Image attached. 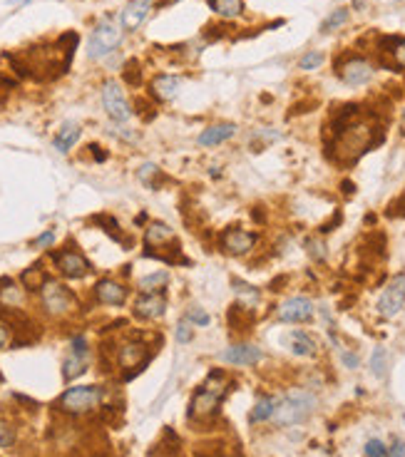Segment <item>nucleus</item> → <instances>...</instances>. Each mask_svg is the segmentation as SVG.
<instances>
[{
	"label": "nucleus",
	"instance_id": "nucleus-44",
	"mask_svg": "<svg viewBox=\"0 0 405 457\" xmlns=\"http://www.w3.org/2000/svg\"><path fill=\"white\" fill-rule=\"evenodd\" d=\"M13 445H15L13 427H0V447H13Z\"/></svg>",
	"mask_w": 405,
	"mask_h": 457
},
{
	"label": "nucleus",
	"instance_id": "nucleus-22",
	"mask_svg": "<svg viewBox=\"0 0 405 457\" xmlns=\"http://www.w3.org/2000/svg\"><path fill=\"white\" fill-rule=\"evenodd\" d=\"M82 130H80V124L75 122H65L63 127H60V132H57L55 137H52V147L57 149V152H63V155H68L70 149L75 147L77 139H80Z\"/></svg>",
	"mask_w": 405,
	"mask_h": 457
},
{
	"label": "nucleus",
	"instance_id": "nucleus-7",
	"mask_svg": "<svg viewBox=\"0 0 405 457\" xmlns=\"http://www.w3.org/2000/svg\"><path fill=\"white\" fill-rule=\"evenodd\" d=\"M375 309H378V315H383V318H395L405 309V273H395L388 281Z\"/></svg>",
	"mask_w": 405,
	"mask_h": 457
},
{
	"label": "nucleus",
	"instance_id": "nucleus-15",
	"mask_svg": "<svg viewBox=\"0 0 405 457\" xmlns=\"http://www.w3.org/2000/svg\"><path fill=\"white\" fill-rule=\"evenodd\" d=\"M150 8H152V0H132V3H127V6L122 8V12H119L122 30H127V32L137 30L139 25L147 20V15H150Z\"/></svg>",
	"mask_w": 405,
	"mask_h": 457
},
{
	"label": "nucleus",
	"instance_id": "nucleus-11",
	"mask_svg": "<svg viewBox=\"0 0 405 457\" xmlns=\"http://www.w3.org/2000/svg\"><path fill=\"white\" fill-rule=\"evenodd\" d=\"M313 313H316V306L306 296H291L279 306V321L284 323H308Z\"/></svg>",
	"mask_w": 405,
	"mask_h": 457
},
{
	"label": "nucleus",
	"instance_id": "nucleus-35",
	"mask_svg": "<svg viewBox=\"0 0 405 457\" xmlns=\"http://www.w3.org/2000/svg\"><path fill=\"white\" fill-rule=\"evenodd\" d=\"M92 222H95V224H102V226H105V231H107L110 236H112L115 241L125 244V236H122V231H119V224L115 222L112 217H107V214H100V217H95Z\"/></svg>",
	"mask_w": 405,
	"mask_h": 457
},
{
	"label": "nucleus",
	"instance_id": "nucleus-31",
	"mask_svg": "<svg viewBox=\"0 0 405 457\" xmlns=\"http://www.w3.org/2000/svg\"><path fill=\"white\" fill-rule=\"evenodd\" d=\"M137 179L142 182V184H147L150 189H157L159 186V182H162V172H159V167L157 164H142V167L137 169Z\"/></svg>",
	"mask_w": 405,
	"mask_h": 457
},
{
	"label": "nucleus",
	"instance_id": "nucleus-29",
	"mask_svg": "<svg viewBox=\"0 0 405 457\" xmlns=\"http://www.w3.org/2000/svg\"><path fill=\"white\" fill-rule=\"evenodd\" d=\"M391 48L383 50L391 55V65L395 70H405V37H386Z\"/></svg>",
	"mask_w": 405,
	"mask_h": 457
},
{
	"label": "nucleus",
	"instance_id": "nucleus-24",
	"mask_svg": "<svg viewBox=\"0 0 405 457\" xmlns=\"http://www.w3.org/2000/svg\"><path fill=\"white\" fill-rule=\"evenodd\" d=\"M209 8L221 20H237L244 15V0H209Z\"/></svg>",
	"mask_w": 405,
	"mask_h": 457
},
{
	"label": "nucleus",
	"instance_id": "nucleus-16",
	"mask_svg": "<svg viewBox=\"0 0 405 457\" xmlns=\"http://www.w3.org/2000/svg\"><path fill=\"white\" fill-rule=\"evenodd\" d=\"M147 346L144 343H139V340H127V343H122V346L117 348V363L122 365V368H142L147 365Z\"/></svg>",
	"mask_w": 405,
	"mask_h": 457
},
{
	"label": "nucleus",
	"instance_id": "nucleus-12",
	"mask_svg": "<svg viewBox=\"0 0 405 457\" xmlns=\"http://www.w3.org/2000/svg\"><path fill=\"white\" fill-rule=\"evenodd\" d=\"M264 358V353L254 343H231L229 348L221 351V360L226 365H237V368H251V365H259Z\"/></svg>",
	"mask_w": 405,
	"mask_h": 457
},
{
	"label": "nucleus",
	"instance_id": "nucleus-43",
	"mask_svg": "<svg viewBox=\"0 0 405 457\" xmlns=\"http://www.w3.org/2000/svg\"><path fill=\"white\" fill-rule=\"evenodd\" d=\"M386 457H405V443L400 438H393L391 447H388Z\"/></svg>",
	"mask_w": 405,
	"mask_h": 457
},
{
	"label": "nucleus",
	"instance_id": "nucleus-38",
	"mask_svg": "<svg viewBox=\"0 0 405 457\" xmlns=\"http://www.w3.org/2000/svg\"><path fill=\"white\" fill-rule=\"evenodd\" d=\"M366 457H386V452H388V447H386V443L383 440H378V438H373V440H368L366 443Z\"/></svg>",
	"mask_w": 405,
	"mask_h": 457
},
{
	"label": "nucleus",
	"instance_id": "nucleus-3",
	"mask_svg": "<svg viewBox=\"0 0 405 457\" xmlns=\"http://www.w3.org/2000/svg\"><path fill=\"white\" fill-rule=\"evenodd\" d=\"M122 43V25L115 23V18L105 15L100 23L95 25L92 35H90V43H88V57L90 60H102L107 57L110 52L119 48Z\"/></svg>",
	"mask_w": 405,
	"mask_h": 457
},
{
	"label": "nucleus",
	"instance_id": "nucleus-8",
	"mask_svg": "<svg viewBox=\"0 0 405 457\" xmlns=\"http://www.w3.org/2000/svg\"><path fill=\"white\" fill-rule=\"evenodd\" d=\"M102 107L112 122H127L132 117V107L125 97V90L115 80H107L102 85Z\"/></svg>",
	"mask_w": 405,
	"mask_h": 457
},
{
	"label": "nucleus",
	"instance_id": "nucleus-23",
	"mask_svg": "<svg viewBox=\"0 0 405 457\" xmlns=\"http://www.w3.org/2000/svg\"><path fill=\"white\" fill-rule=\"evenodd\" d=\"M175 239V228L167 226L164 222H152L144 231V244L152 249H159V246H167V241Z\"/></svg>",
	"mask_w": 405,
	"mask_h": 457
},
{
	"label": "nucleus",
	"instance_id": "nucleus-14",
	"mask_svg": "<svg viewBox=\"0 0 405 457\" xmlns=\"http://www.w3.org/2000/svg\"><path fill=\"white\" fill-rule=\"evenodd\" d=\"M167 313V296L162 293H142L135 301V315L144 318V321H157Z\"/></svg>",
	"mask_w": 405,
	"mask_h": 457
},
{
	"label": "nucleus",
	"instance_id": "nucleus-37",
	"mask_svg": "<svg viewBox=\"0 0 405 457\" xmlns=\"http://www.w3.org/2000/svg\"><path fill=\"white\" fill-rule=\"evenodd\" d=\"M175 338H177V343H192V340H194V328H192V323H189L187 318L177 323Z\"/></svg>",
	"mask_w": 405,
	"mask_h": 457
},
{
	"label": "nucleus",
	"instance_id": "nucleus-48",
	"mask_svg": "<svg viewBox=\"0 0 405 457\" xmlns=\"http://www.w3.org/2000/svg\"><path fill=\"white\" fill-rule=\"evenodd\" d=\"M30 0H8V6H28Z\"/></svg>",
	"mask_w": 405,
	"mask_h": 457
},
{
	"label": "nucleus",
	"instance_id": "nucleus-30",
	"mask_svg": "<svg viewBox=\"0 0 405 457\" xmlns=\"http://www.w3.org/2000/svg\"><path fill=\"white\" fill-rule=\"evenodd\" d=\"M20 278H23V284H26L28 291H40L45 286V281H48V276H45V271L40 269V264L30 266Z\"/></svg>",
	"mask_w": 405,
	"mask_h": 457
},
{
	"label": "nucleus",
	"instance_id": "nucleus-27",
	"mask_svg": "<svg viewBox=\"0 0 405 457\" xmlns=\"http://www.w3.org/2000/svg\"><path fill=\"white\" fill-rule=\"evenodd\" d=\"M274 408H276V398H271V396H259L256 405L251 408L249 420L254 422V425H256V422L271 420V415H274Z\"/></svg>",
	"mask_w": 405,
	"mask_h": 457
},
{
	"label": "nucleus",
	"instance_id": "nucleus-36",
	"mask_svg": "<svg viewBox=\"0 0 405 457\" xmlns=\"http://www.w3.org/2000/svg\"><path fill=\"white\" fill-rule=\"evenodd\" d=\"M306 251H308V256H311L313 261H318V264H324L326 256H328L324 239H308L306 241Z\"/></svg>",
	"mask_w": 405,
	"mask_h": 457
},
{
	"label": "nucleus",
	"instance_id": "nucleus-45",
	"mask_svg": "<svg viewBox=\"0 0 405 457\" xmlns=\"http://www.w3.org/2000/svg\"><path fill=\"white\" fill-rule=\"evenodd\" d=\"M52 241H55V231H52V228H50V231H45V234H40V236H38V239L32 241V246H35V249H43V246H50Z\"/></svg>",
	"mask_w": 405,
	"mask_h": 457
},
{
	"label": "nucleus",
	"instance_id": "nucleus-1",
	"mask_svg": "<svg viewBox=\"0 0 405 457\" xmlns=\"http://www.w3.org/2000/svg\"><path fill=\"white\" fill-rule=\"evenodd\" d=\"M316 408H318V398L313 396L311 390H301V388L286 390V393L276 400L271 422H274L276 427L301 425V422H306L311 418Z\"/></svg>",
	"mask_w": 405,
	"mask_h": 457
},
{
	"label": "nucleus",
	"instance_id": "nucleus-6",
	"mask_svg": "<svg viewBox=\"0 0 405 457\" xmlns=\"http://www.w3.org/2000/svg\"><path fill=\"white\" fill-rule=\"evenodd\" d=\"M336 75L341 77L343 82H346V85L363 87V85H368V82L373 80L375 68H373V62H368L366 57L348 55L346 60L336 62Z\"/></svg>",
	"mask_w": 405,
	"mask_h": 457
},
{
	"label": "nucleus",
	"instance_id": "nucleus-25",
	"mask_svg": "<svg viewBox=\"0 0 405 457\" xmlns=\"http://www.w3.org/2000/svg\"><path fill=\"white\" fill-rule=\"evenodd\" d=\"M169 284V273L167 271H155V273H147L144 278H139V293H162Z\"/></svg>",
	"mask_w": 405,
	"mask_h": 457
},
{
	"label": "nucleus",
	"instance_id": "nucleus-34",
	"mask_svg": "<svg viewBox=\"0 0 405 457\" xmlns=\"http://www.w3.org/2000/svg\"><path fill=\"white\" fill-rule=\"evenodd\" d=\"M321 65H324V55H321L318 50H308V52H304V55L299 57V70H304V72L318 70Z\"/></svg>",
	"mask_w": 405,
	"mask_h": 457
},
{
	"label": "nucleus",
	"instance_id": "nucleus-50",
	"mask_svg": "<svg viewBox=\"0 0 405 457\" xmlns=\"http://www.w3.org/2000/svg\"><path fill=\"white\" fill-rule=\"evenodd\" d=\"M403 117H405V115H403Z\"/></svg>",
	"mask_w": 405,
	"mask_h": 457
},
{
	"label": "nucleus",
	"instance_id": "nucleus-17",
	"mask_svg": "<svg viewBox=\"0 0 405 457\" xmlns=\"http://www.w3.org/2000/svg\"><path fill=\"white\" fill-rule=\"evenodd\" d=\"M95 298L105 306H122L127 301V289L119 281H112V278H102L95 286Z\"/></svg>",
	"mask_w": 405,
	"mask_h": 457
},
{
	"label": "nucleus",
	"instance_id": "nucleus-5",
	"mask_svg": "<svg viewBox=\"0 0 405 457\" xmlns=\"http://www.w3.org/2000/svg\"><path fill=\"white\" fill-rule=\"evenodd\" d=\"M40 301H43V309L45 313L50 315H68L70 311L77 309V301L75 296L70 293V289H65L63 284H57V281H45V286L40 289Z\"/></svg>",
	"mask_w": 405,
	"mask_h": 457
},
{
	"label": "nucleus",
	"instance_id": "nucleus-47",
	"mask_svg": "<svg viewBox=\"0 0 405 457\" xmlns=\"http://www.w3.org/2000/svg\"><path fill=\"white\" fill-rule=\"evenodd\" d=\"M350 6H353V10H363L368 6V0H350Z\"/></svg>",
	"mask_w": 405,
	"mask_h": 457
},
{
	"label": "nucleus",
	"instance_id": "nucleus-10",
	"mask_svg": "<svg viewBox=\"0 0 405 457\" xmlns=\"http://www.w3.org/2000/svg\"><path fill=\"white\" fill-rule=\"evenodd\" d=\"M52 264L65 278H82L90 273V261L75 249H63L52 253Z\"/></svg>",
	"mask_w": 405,
	"mask_h": 457
},
{
	"label": "nucleus",
	"instance_id": "nucleus-41",
	"mask_svg": "<svg viewBox=\"0 0 405 457\" xmlns=\"http://www.w3.org/2000/svg\"><path fill=\"white\" fill-rule=\"evenodd\" d=\"M341 353V360H343V365H346V368H348V371H355V368H358V365H361V358H358V353H353V351H338Z\"/></svg>",
	"mask_w": 405,
	"mask_h": 457
},
{
	"label": "nucleus",
	"instance_id": "nucleus-32",
	"mask_svg": "<svg viewBox=\"0 0 405 457\" xmlns=\"http://www.w3.org/2000/svg\"><path fill=\"white\" fill-rule=\"evenodd\" d=\"M371 373H373L375 378L388 376V351L383 346H378L371 353Z\"/></svg>",
	"mask_w": 405,
	"mask_h": 457
},
{
	"label": "nucleus",
	"instance_id": "nucleus-40",
	"mask_svg": "<svg viewBox=\"0 0 405 457\" xmlns=\"http://www.w3.org/2000/svg\"><path fill=\"white\" fill-rule=\"evenodd\" d=\"M70 353H77V356H90V346L85 336H72L70 338Z\"/></svg>",
	"mask_w": 405,
	"mask_h": 457
},
{
	"label": "nucleus",
	"instance_id": "nucleus-19",
	"mask_svg": "<svg viewBox=\"0 0 405 457\" xmlns=\"http://www.w3.org/2000/svg\"><path fill=\"white\" fill-rule=\"evenodd\" d=\"M179 87H181V80L177 75H157L150 85V93L155 95L157 99L169 102V99H175L177 95H179Z\"/></svg>",
	"mask_w": 405,
	"mask_h": 457
},
{
	"label": "nucleus",
	"instance_id": "nucleus-21",
	"mask_svg": "<svg viewBox=\"0 0 405 457\" xmlns=\"http://www.w3.org/2000/svg\"><path fill=\"white\" fill-rule=\"evenodd\" d=\"M288 343H291V353L293 356H299V358H313L318 353V343L311 333H306V331H293L288 336Z\"/></svg>",
	"mask_w": 405,
	"mask_h": 457
},
{
	"label": "nucleus",
	"instance_id": "nucleus-28",
	"mask_svg": "<svg viewBox=\"0 0 405 457\" xmlns=\"http://www.w3.org/2000/svg\"><path fill=\"white\" fill-rule=\"evenodd\" d=\"M251 313H254L251 309H244L241 303H234V306L229 309V328H234L237 333L246 331V328H249V321H251Z\"/></svg>",
	"mask_w": 405,
	"mask_h": 457
},
{
	"label": "nucleus",
	"instance_id": "nucleus-26",
	"mask_svg": "<svg viewBox=\"0 0 405 457\" xmlns=\"http://www.w3.org/2000/svg\"><path fill=\"white\" fill-rule=\"evenodd\" d=\"M88 365H90V356H77V353H70L68 358H65V363H63L65 380H75V378H80L82 373L88 371Z\"/></svg>",
	"mask_w": 405,
	"mask_h": 457
},
{
	"label": "nucleus",
	"instance_id": "nucleus-20",
	"mask_svg": "<svg viewBox=\"0 0 405 457\" xmlns=\"http://www.w3.org/2000/svg\"><path fill=\"white\" fill-rule=\"evenodd\" d=\"M231 291H234V296H237V303H241L244 309H251L254 311L259 303H261V293H259V289L251 284H246V281H241V278H231Z\"/></svg>",
	"mask_w": 405,
	"mask_h": 457
},
{
	"label": "nucleus",
	"instance_id": "nucleus-13",
	"mask_svg": "<svg viewBox=\"0 0 405 457\" xmlns=\"http://www.w3.org/2000/svg\"><path fill=\"white\" fill-rule=\"evenodd\" d=\"M219 405H221V398L214 396L212 390H206L204 385L194 390L192 396V402H189V418L194 420H206V418H212V415L219 413Z\"/></svg>",
	"mask_w": 405,
	"mask_h": 457
},
{
	"label": "nucleus",
	"instance_id": "nucleus-9",
	"mask_svg": "<svg viewBox=\"0 0 405 457\" xmlns=\"http://www.w3.org/2000/svg\"><path fill=\"white\" fill-rule=\"evenodd\" d=\"M256 241L259 236L246 231V228H239V226H231V228H224L221 236H219V246L224 249L226 253L231 256H244V253L254 251Z\"/></svg>",
	"mask_w": 405,
	"mask_h": 457
},
{
	"label": "nucleus",
	"instance_id": "nucleus-18",
	"mask_svg": "<svg viewBox=\"0 0 405 457\" xmlns=\"http://www.w3.org/2000/svg\"><path fill=\"white\" fill-rule=\"evenodd\" d=\"M231 137H237V124H229V122L209 124L206 130H201L199 144H201V147H217V144L229 142Z\"/></svg>",
	"mask_w": 405,
	"mask_h": 457
},
{
	"label": "nucleus",
	"instance_id": "nucleus-4",
	"mask_svg": "<svg viewBox=\"0 0 405 457\" xmlns=\"http://www.w3.org/2000/svg\"><path fill=\"white\" fill-rule=\"evenodd\" d=\"M102 402V388L100 385H75L68 388L57 400V408L68 415H82L95 410Z\"/></svg>",
	"mask_w": 405,
	"mask_h": 457
},
{
	"label": "nucleus",
	"instance_id": "nucleus-46",
	"mask_svg": "<svg viewBox=\"0 0 405 457\" xmlns=\"http://www.w3.org/2000/svg\"><path fill=\"white\" fill-rule=\"evenodd\" d=\"M8 340H10V331H8V326H3V323H0V348H6Z\"/></svg>",
	"mask_w": 405,
	"mask_h": 457
},
{
	"label": "nucleus",
	"instance_id": "nucleus-2",
	"mask_svg": "<svg viewBox=\"0 0 405 457\" xmlns=\"http://www.w3.org/2000/svg\"><path fill=\"white\" fill-rule=\"evenodd\" d=\"M373 127L366 122H358V119H353V122L348 124V127H343L341 132L336 135V142H333V149H336V157L341 162H353L358 159V157L363 155V152H368V149L375 144V137H373Z\"/></svg>",
	"mask_w": 405,
	"mask_h": 457
},
{
	"label": "nucleus",
	"instance_id": "nucleus-42",
	"mask_svg": "<svg viewBox=\"0 0 405 457\" xmlns=\"http://www.w3.org/2000/svg\"><path fill=\"white\" fill-rule=\"evenodd\" d=\"M125 80L130 82V85H139V82H142V75H139V65H137V62H130V65H127Z\"/></svg>",
	"mask_w": 405,
	"mask_h": 457
},
{
	"label": "nucleus",
	"instance_id": "nucleus-39",
	"mask_svg": "<svg viewBox=\"0 0 405 457\" xmlns=\"http://www.w3.org/2000/svg\"><path fill=\"white\" fill-rule=\"evenodd\" d=\"M187 321L192 323V326H209V323H212V318H209V313H204L201 309L192 306V309L187 311Z\"/></svg>",
	"mask_w": 405,
	"mask_h": 457
},
{
	"label": "nucleus",
	"instance_id": "nucleus-49",
	"mask_svg": "<svg viewBox=\"0 0 405 457\" xmlns=\"http://www.w3.org/2000/svg\"><path fill=\"white\" fill-rule=\"evenodd\" d=\"M343 192H346V194H353V184H350V182H343Z\"/></svg>",
	"mask_w": 405,
	"mask_h": 457
},
{
	"label": "nucleus",
	"instance_id": "nucleus-33",
	"mask_svg": "<svg viewBox=\"0 0 405 457\" xmlns=\"http://www.w3.org/2000/svg\"><path fill=\"white\" fill-rule=\"evenodd\" d=\"M350 12L346 10V8H338V10H333L328 15V18L324 20V25H321V32H333L338 30V28H343V25L348 23Z\"/></svg>",
	"mask_w": 405,
	"mask_h": 457
}]
</instances>
